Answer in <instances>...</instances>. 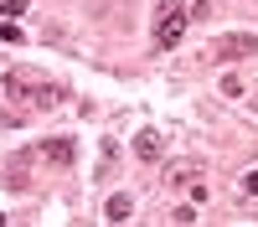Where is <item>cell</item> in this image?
I'll return each instance as SVG.
<instances>
[{"label": "cell", "mask_w": 258, "mask_h": 227, "mask_svg": "<svg viewBox=\"0 0 258 227\" xmlns=\"http://www.w3.org/2000/svg\"><path fill=\"white\" fill-rule=\"evenodd\" d=\"M207 52H212V62H243V57L258 52V36H253V31H222Z\"/></svg>", "instance_id": "1"}, {"label": "cell", "mask_w": 258, "mask_h": 227, "mask_svg": "<svg viewBox=\"0 0 258 227\" xmlns=\"http://www.w3.org/2000/svg\"><path fill=\"white\" fill-rule=\"evenodd\" d=\"M186 26H191V21H186L176 6H155V47H160V52L176 47V41L186 36Z\"/></svg>", "instance_id": "2"}, {"label": "cell", "mask_w": 258, "mask_h": 227, "mask_svg": "<svg viewBox=\"0 0 258 227\" xmlns=\"http://www.w3.org/2000/svg\"><path fill=\"white\" fill-rule=\"evenodd\" d=\"M6 186H11V191H26V186H31V150H21V155L6 160Z\"/></svg>", "instance_id": "3"}, {"label": "cell", "mask_w": 258, "mask_h": 227, "mask_svg": "<svg viewBox=\"0 0 258 227\" xmlns=\"http://www.w3.org/2000/svg\"><path fill=\"white\" fill-rule=\"evenodd\" d=\"M135 155H140V160H160V155H165V139H160L155 129H140V134H135Z\"/></svg>", "instance_id": "4"}, {"label": "cell", "mask_w": 258, "mask_h": 227, "mask_svg": "<svg viewBox=\"0 0 258 227\" xmlns=\"http://www.w3.org/2000/svg\"><path fill=\"white\" fill-rule=\"evenodd\" d=\"M57 103H62V88H57V83H31V109H57Z\"/></svg>", "instance_id": "5"}, {"label": "cell", "mask_w": 258, "mask_h": 227, "mask_svg": "<svg viewBox=\"0 0 258 227\" xmlns=\"http://www.w3.org/2000/svg\"><path fill=\"white\" fill-rule=\"evenodd\" d=\"M129 212H135V196H129V191H114L109 201H103V217H109V222H129Z\"/></svg>", "instance_id": "6"}, {"label": "cell", "mask_w": 258, "mask_h": 227, "mask_svg": "<svg viewBox=\"0 0 258 227\" xmlns=\"http://www.w3.org/2000/svg\"><path fill=\"white\" fill-rule=\"evenodd\" d=\"M36 155H47V160H57V165H73V139H41V150Z\"/></svg>", "instance_id": "7"}, {"label": "cell", "mask_w": 258, "mask_h": 227, "mask_svg": "<svg viewBox=\"0 0 258 227\" xmlns=\"http://www.w3.org/2000/svg\"><path fill=\"white\" fill-rule=\"evenodd\" d=\"M160 6H176L186 21H202V16L212 11V0H160Z\"/></svg>", "instance_id": "8"}, {"label": "cell", "mask_w": 258, "mask_h": 227, "mask_svg": "<svg viewBox=\"0 0 258 227\" xmlns=\"http://www.w3.org/2000/svg\"><path fill=\"white\" fill-rule=\"evenodd\" d=\"M222 93L227 98H243V78H222Z\"/></svg>", "instance_id": "9"}, {"label": "cell", "mask_w": 258, "mask_h": 227, "mask_svg": "<svg viewBox=\"0 0 258 227\" xmlns=\"http://www.w3.org/2000/svg\"><path fill=\"white\" fill-rule=\"evenodd\" d=\"M243 191H248V196H258V171H248V176H243Z\"/></svg>", "instance_id": "10"}]
</instances>
